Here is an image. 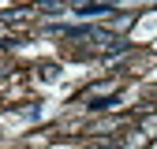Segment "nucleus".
<instances>
[{"label":"nucleus","mask_w":157,"mask_h":149,"mask_svg":"<svg viewBox=\"0 0 157 149\" xmlns=\"http://www.w3.org/2000/svg\"><path fill=\"white\" fill-rule=\"evenodd\" d=\"M86 149H112V145H86Z\"/></svg>","instance_id":"obj_1"}]
</instances>
